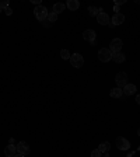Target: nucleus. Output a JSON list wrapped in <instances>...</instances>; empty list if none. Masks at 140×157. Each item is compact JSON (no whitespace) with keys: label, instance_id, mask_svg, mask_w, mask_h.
Here are the masks:
<instances>
[{"label":"nucleus","instance_id":"obj_3","mask_svg":"<svg viewBox=\"0 0 140 157\" xmlns=\"http://www.w3.org/2000/svg\"><path fill=\"white\" fill-rule=\"evenodd\" d=\"M115 80H116V84L119 88H123L127 84V74L126 72H119V73L115 76Z\"/></svg>","mask_w":140,"mask_h":157},{"label":"nucleus","instance_id":"obj_15","mask_svg":"<svg viewBox=\"0 0 140 157\" xmlns=\"http://www.w3.org/2000/svg\"><path fill=\"white\" fill-rule=\"evenodd\" d=\"M126 56H125L122 52H116V54H112V60L115 63H123Z\"/></svg>","mask_w":140,"mask_h":157},{"label":"nucleus","instance_id":"obj_2","mask_svg":"<svg viewBox=\"0 0 140 157\" xmlns=\"http://www.w3.org/2000/svg\"><path fill=\"white\" fill-rule=\"evenodd\" d=\"M98 59L104 63H107L109 60H112V52H111L108 48H102V49L98 50Z\"/></svg>","mask_w":140,"mask_h":157},{"label":"nucleus","instance_id":"obj_18","mask_svg":"<svg viewBox=\"0 0 140 157\" xmlns=\"http://www.w3.org/2000/svg\"><path fill=\"white\" fill-rule=\"evenodd\" d=\"M101 11H102V9H97V7H93V6L88 7V13H90L91 17H97Z\"/></svg>","mask_w":140,"mask_h":157},{"label":"nucleus","instance_id":"obj_12","mask_svg":"<svg viewBox=\"0 0 140 157\" xmlns=\"http://www.w3.org/2000/svg\"><path fill=\"white\" fill-rule=\"evenodd\" d=\"M122 90H123V94H126L127 97H129V95H133L134 93H136V86H134V84H129L127 83L126 86L123 87V88H122Z\"/></svg>","mask_w":140,"mask_h":157},{"label":"nucleus","instance_id":"obj_7","mask_svg":"<svg viewBox=\"0 0 140 157\" xmlns=\"http://www.w3.org/2000/svg\"><path fill=\"white\" fill-rule=\"evenodd\" d=\"M16 149H17V153L21 154V156L30 154V146H28V143H25V142H20V143L16 146Z\"/></svg>","mask_w":140,"mask_h":157},{"label":"nucleus","instance_id":"obj_25","mask_svg":"<svg viewBox=\"0 0 140 157\" xmlns=\"http://www.w3.org/2000/svg\"><path fill=\"white\" fill-rule=\"evenodd\" d=\"M32 3L35 4V6H41V0H32Z\"/></svg>","mask_w":140,"mask_h":157},{"label":"nucleus","instance_id":"obj_5","mask_svg":"<svg viewBox=\"0 0 140 157\" xmlns=\"http://www.w3.org/2000/svg\"><path fill=\"white\" fill-rule=\"evenodd\" d=\"M116 147L119 149V150L126 151V150H129V149H130V143H129V140H127L126 137L119 136L116 139Z\"/></svg>","mask_w":140,"mask_h":157},{"label":"nucleus","instance_id":"obj_4","mask_svg":"<svg viewBox=\"0 0 140 157\" xmlns=\"http://www.w3.org/2000/svg\"><path fill=\"white\" fill-rule=\"evenodd\" d=\"M70 63L73 67H81L84 65V59L80 54H73L70 56Z\"/></svg>","mask_w":140,"mask_h":157},{"label":"nucleus","instance_id":"obj_1","mask_svg":"<svg viewBox=\"0 0 140 157\" xmlns=\"http://www.w3.org/2000/svg\"><path fill=\"white\" fill-rule=\"evenodd\" d=\"M48 9L45 6H42V4H41V6H37L35 7V10H34V16H35V18H37V20H39L41 23H42L43 20H46L48 18Z\"/></svg>","mask_w":140,"mask_h":157},{"label":"nucleus","instance_id":"obj_13","mask_svg":"<svg viewBox=\"0 0 140 157\" xmlns=\"http://www.w3.org/2000/svg\"><path fill=\"white\" fill-rule=\"evenodd\" d=\"M109 95L112 98H120L122 95H123V90H122V88H119V87H113V88H111Z\"/></svg>","mask_w":140,"mask_h":157},{"label":"nucleus","instance_id":"obj_30","mask_svg":"<svg viewBox=\"0 0 140 157\" xmlns=\"http://www.w3.org/2000/svg\"><path fill=\"white\" fill-rule=\"evenodd\" d=\"M137 133H139V136H140V128H139V130H137Z\"/></svg>","mask_w":140,"mask_h":157},{"label":"nucleus","instance_id":"obj_8","mask_svg":"<svg viewBox=\"0 0 140 157\" xmlns=\"http://www.w3.org/2000/svg\"><path fill=\"white\" fill-rule=\"evenodd\" d=\"M83 38L86 41H88V42L93 45L94 42H95V38H97V34H95V31L94 30H86L83 32Z\"/></svg>","mask_w":140,"mask_h":157},{"label":"nucleus","instance_id":"obj_27","mask_svg":"<svg viewBox=\"0 0 140 157\" xmlns=\"http://www.w3.org/2000/svg\"><path fill=\"white\" fill-rule=\"evenodd\" d=\"M113 11H116L118 13V11H119V6H113Z\"/></svg>","mask_w":140,"mask_h":157},{"label":"nucleus","instance_id":"obj_19","mask_svg":"<svg viewBox=\"0 0 140 157\" xmlns=\"http://www.w3.org/2000/svg\"><path fill=\"white\" fill-rule=\"evenodd\" d=\"M46 20L49 21L50 24H52V23H55V21L57 20V14H56V13H53V11H52V13H49V14H48V18H46Z\"/></svg>","mask_w":140,"mask_h":157},{"label":"nucleus","instance_id":"obj_26","mask_svg":"<svg viewBox=\"0 0 140 157\" xmlns=\"http://www.w3.org/2000/svg\"><path fill=\"white\" fill-rule=\"evenodd\" d=\"M136 103L140 105V94H137V95H136Z\"/></svg>","mask_w":140,"mask_h":157},{"label":"nucleus","instance_id":"obj_28","mask_svg":"<svg viewBox=\"0 0 140 157\" xmlns=\"http://www.w3.org/2000/svg\"><path fill=\"white\" fill-rule=\"evenodd\" d=\"M14 157H24V156H21V154H16Z\"/></svg>","mask_w":140,"mask_h":157},{"label":"nucleus","instance_id":"obj_17","mask_svg":"<svg viewBox=\"0 0 140 157\" xmlns=\"http://www.w3.org/2000/svg\"><path fill=\"white\" fill-rule=\"evenodd\" d=\"M64 9H66V4H63V3L53 4V13H56V14H60L62 11H64Z\"/></svg>","mask_w":140,"mask_h":157},{"label":"nucleus","instance_id":"obj_11","mask_svg":"<svg viewBox=\"0 0 140 157\" xmlns=\"http://www.w3.org/2000/svg\"><path fill=\"white\" fill-rule=\"evenodd\" d=\"M16 153H17V149L13 144H7V146L4 147V156L6 157H14Z\"/></svg>","mask_w":140,"mask_h":157},{"label":"nucleus","instance_id":"obj_10","mask_svg":"<svg viewBox=\"0 0 140 157\" xmlns=\"http://www.w3.org/2000/svg\"><path fill=\"white\" fill-rule=\"evenodd\" d=\"M97 21H98V24H101V25H107V24H109V17H108L107 13L101 11V13L97 16Z\"/></svg>","mask_w":140,"mask_h":157},{"label":"nucleus","instance_id":"obj_23","mask_svg":"<svg viewBox=\"0 0 140 157\" xmlns=\"http://www.w3.org/2000/svg\"><path fill=\"white\" fill-rule=\"evenodd\" d=\"M4 11H6L7 16H11V13H13V10H11L10 7H7V9H4Z\"/></svg>","mask_w":140,"mask_h":157},{"label":"nucleus","instance_id":"obj_31","mask_svg":"<svg viewBox=\"0 0 140 157\" xmlns=\"http://www.w3.org/2000/svg\"><path fill=\"white\" fill-rule=\"evenodd\" d=\"M0 13H2V9H0Z\"/></svg>","mask_w":140,"mask_h":157},{"label":"nucleus","instance_id":"obj_16","mask_svg":"<svg viewBox=\"0 0 140 157\" xmlns=\"http://www.w3.org/2000/svg\"><path fill=\"white\" fill-rule=\"evenodd\" d=\"M111 149V143L109 142H102V143L98 146V150L101 151V153H108V150Z\"/></svg>","mask_w":140,"mask_h":157},{"label":"nucleus","instance_id":"obj_6","mask_svg":"<svg viewBox=\"0 0 140 157\" xmlns=\"http://www.w3.org/2000/svg\"><path fill=\"white\" fill-rule=\"evenodd\" d=\"M108 49H109L112 54L120 52V49H122V39H119V38L112 39V41H111V43H109V48H108Z\"/></svg>","mask_w":140,"mask_h":157},{"label":"nucleus","instance_id":"obj_24","mask_svg":"<svg viewBox=\"0 0 140 157\" xmlns=\"http://www.w3.org/2000/svg\"><path fill=\"white\" fill-rule=\"evenodd\" d=\"M123 3H126L125 0H116V2H115V6H120V4H123Z\"/></svg>","mask_w":140,"mask_h":157},{"label":"nucleus","instance_id":"obj_20","mask_svg":"<svg viewBox=\"0 0 140 157\" xmlns=\"http://www.w3.org/2000/svg\"><path fill=\"white\" fill-rule=\"evenodd\" d=\"M60 56H62V59H64V60H67V59H70V52L67 49H62L60 50Z\"/></svg>","mask_w":140,"mask_h":157},{"label":"nucleus","instance_id":"obj_9","mask_svg":"<svg viewBox=\"0 0 140 157\" xmlns=\"http://www.w3.org/2000/svg\"><path fill=\"white\" fill-rule=\"evenodd\" d=\"M125 23V16L122 13H115L112 17V25H120V24Z\"/></svg>","mask_w":140,"mask_h":157},{"label":"nucleus","instance_id":"obj_29","mask_svg":"<svg viewBox=\"0 0 140 157\" xmlns=\"http://www.w3.org/2000/svg\"><path fill=\"white\" fill-rule=\"evenodd\" d=\"M104 157H109V154H108V153H105V156H104Z\"/></svg>","mask_w":140,"mask_h":157},{"label":"nucleus","instance_id":"obj_21","mask_svg":"<svg viewBox=\"0 0 140 157\" xmlns=\"http://www.w3.org/2000/svg\"><path fill=\"white\" fill-rule=\"evenodd\" d=\"M91 157H102V153L98 149H95V150L91 151Z\"/></svg>","mask_w":140,"mask_h":157},{"label":"nucleus","instance_id":"obj_14","mask_svg":"<svg viewBox=\"0 0 140 157\" xmlns=\"http://www.w3.org/2000/svg\"><path fill=\"white\" fill-rule=\"evenodd\" d=\"M66 7L69 9L70 11H74V10H77V9L80 7V2H79V0H67Z\"/></svg>","mask_w":140,"mask_h":157},{"label":"nucleus","instance_id":"obj_22","mask_svg":"<svg viewBox=\"0 0 140 157\" xmlns=\"http://www.w3.org/2000/svg\"><path fill=\"white\" fill-rule=\"evenodd\" d=\"M7 6H9V2H7V0H0V9H2V10L7 9Z\"/></svg>","mask_w":140,"mask_h":157}]
</instances>
